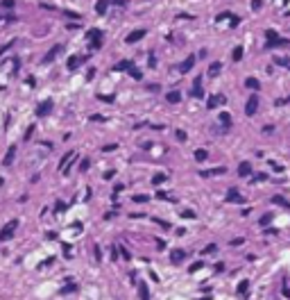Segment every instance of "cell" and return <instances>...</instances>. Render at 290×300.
<instances>
[{"label":"cell","mask_w":290,"mask_h":300,"mask_svg":"<svg viewBox=\"0 0 290 300\" xmlns=\"http://www.w3.org/2000/svg\"><path fill=\"white\" fill-rule=\"evenodd\" d=\"M281 291H283V296H286V298L290 300V286H288L286 282H283V286H281Z\"/></svg>","instance_id":"836d02e7"},{"label":"cell","mask_w":290,"mask_h":300,"mask_svg":"<svg viewBox=\"0 0 290 300\" xmlns=\"http://www.w3.org/2000/svg\"><path fill=\"white\" fill-rule=\"evenodd\" d=\"M225 173V166H218V168H211V171H204L202 175H222Z\"/></svg>","instance_id":"ac0fdd59"},{"label":"cell","mask_w":290,"mask_h":300,"mask_svg":"<svg viewBox=\"0 0 290 300\" xmlns=\"http://www.w3.org/2000/svg\"><path fill=\"white\" fill-rule=\"evenodd\" d=\"M0 187H3V177H0Z\"/></svg>","instance_id":"c3c4849f"},{"label":"cell","mask_w":290,"mask_h":300,"mask_svg":"<svg viewBox=\"0 0 290 300\" xmlns=\"http://www.w3.org/2000/svg\"><path fill=\"white\" fill-rule=\"evenodd\" d=\"M61 50H64V46H61V43H57V46H52L50 50L45 52V57H43V64H50V62H54V59H57V55H59Z\"/></svg>","instance_id":"6da1fadb"},{"label":"cell","mask_w":290,"mask_h":300,"mask_svg":"<svg viewBox=\"0 0 290 300\" xmlns=\"http://www.w3.org/2000/svg\"><path fill=\"white\" fill-rule=\"evenodd\" d=\"M220 68H222V64H220V62H218V64H211V66H209V75H211V77H213V75H218V73H220Z\"/></svg>","instance_id":"d6986e66"},{"label":"cell","mask_w":290,"mask_h":300,"mask_svg":"<svg viewBox=\"0 0 290 300\" xmlns=\"http://www.w3.org/2000/svg\"><path fill=\"white\" fill-rule=\"evenodd\" d=\"M245 86H247V89H254V91L261 89V84H258L256 77H247V80H245Z\"/></svg>","instance_id":"4fadbf2b"},{"label":"cell","mask_w":290,"mask_h":300,"mask_svg":"<svg viewBox=\"0 0 290 300\" xmlns=\"http://www.w3.org/2000/svg\"><path fill=\"white\" fill-rule=\"evenodd\" d=\"M236 291H238V296H245V293L249 291V280H243V282L238 284V289H236Z\"/></svg>","instance_id":"5bb4252c"},{"label":"cell","mask_w":290,"mask_h":300,"mask_svg":"<svg viewBox=\"0 0 290 300\" xmlns=\"http://www.w3.org/2000/svg\"><path fill=\"white\" fill-rule=\"evenodd\" d=\"M220 123L222 125H231V116L229 114H220Z\"/></svg>","instance_id":"f1b7e54d"},{"label":"cell","mask_w":290,"mask_h":300,"mask_svg":"<svg viewBox=\"0 0 290 300\" xmlns=\"http://www.w3.org/2000/svg\"><path fill=\"white\" fill-rule=\"evenodd\" d=\"M111 257H113V259H118V246H113V250H111Z\"/></svg>","instance_id":"b9f144b4"},{"label":"cell","mask_w":290,"mask_h":300,"mask_svg":"<svg viewBox=\"0 0 290 300\" xmlns=\"http://www.w3.org/2000/svg\"><path fill=\"white\" fill-rule=\"evenodd\" d=\"M100 46H102V36H95V39H91V48H93V50H98Z\"/></svg>","instance_id":"4316f807"},{"label":"cell","mask_w":290,"mask_h":300,"mask_svg":"<svg viewBox=\"0 0 290 300\" xmlns=\"http://www.w3.org/2000/svg\"><path fill=\"white\" fill-rule=\"evenodd\" d=\"M258 109V98L256 95H252V98H247V105H245V114L247 116H254Z\"/></svg>","instance_id":"7a4b0ae2"},{"label":"cell","mask_w":290,"mask_h":300,"mask_svg":"<svg viewBox=\"0 0 290 300\" xmlns=\"http://www.w3.org/2000/svg\"><path fill=\"white\" fill-rule=\"evenodd\" d=\"M199 300H211V298H209V296H204V298H199Z\"/></svg>","instance_id":"7dc6e473"},{"label":"cell","mask_w":290,"mask_h":300,"mask_svg":"<svg viewBox=\"0 0 290 300\" xmlns=\"http://www.w3.org/2000/svg\"><path fill=\"white\" fill-rule=\"evenodd\" d=\"M100 100H104V102H113V95H100Z\"/></svg>","instance_id":"ab89813d"},{"label":"cell","mask_w":290,"mask_h":300,"mask_svg":"<svg viewBox=\"0 0 290 300\" xmlns=\"http://www.w3.org/2000/svg\"><path fill=\"white\" fill-rule=\"evenodd\" d=\"M16 225H18V221H12V223H7L5 227H3V232H0V241H5V239H9L14 234V230H16Z\"/></svg>","instance_id":"3957f363"},{"label":"cell","mask_w":290,"mask_h":300,"mask_svg":"<svg viewBox=\"0 0 290 300\" xmlns=\"http://www.w3.org/2000/svg\"><path fill=\"white\" fill-rule=\"evenodd\" d=\"M64 209H66V205H64V202L59 200V202H57V211H64Z\"/></svg>","instance_id":"7bdbcfd3"},{"label":"cell","mask_w":290,"mask_h":300,"mask_svg":"<svg viewBox=\"0 0 290 300\" xmlns=\"http://www.w3.org/2000/svg\"><path fill=\"white\" fill-rule=\"evenodd\" d=\"M3 5H5V7H14V0H5Z\"/></svg>","instance_id":"bcb514c9"},{"label":"cell","mask_w":290,"mask_h":300,"mask_svg":"<svg viewBox=\"0 0 290 300\" xmlns=\"http://www.w3.org/2000/svg\"><path fill=\"white\" fill-rule=\"evenodd\" d=\"M193 66H195V55L186 57V59H184V64H179V71H181V73H188Z\"/></svg>","instance_id":"5b68a950"},{"label":"cell","mask_w":290,"mask_h":300,"mask_svg":"<svg viewBox=\"0 0 290 300\" xmlns=\"http://www.w3.org/2000/svg\"><path fill=\"white\" fill-rule=\"evenodd\" d=\"M138 293H141V300H150V291H148V286H145V282L138 284Z\"/></svg>","instance_id":"2e32d148"},{"label":"cell","mask_w":290,"mask_h":300,"mask_svg":"<svg viewBox=\"0 0 290 300\" xmlns=\"http://www.w3.org/2000/svg\"><path fill=\"white\" fill-rule=\"evenodd\" d=\"M118 250H120V255H122V257H125V259H129V257H132V255H129V250H127V248H122V246H118Z\"/></svg>","instance_id":"1f68e13d"},{"label":"cell","mask_w":290,"mask_h":300,"mask_svg":"<svg viewBox=\"0 0 290 300\" xmlns=\"http://www.w3.org/2000/svg\"><path fill=\"white\" fill-rule=\"evenodd\" d=\"M177 139H179V141H186L188 137H186V132H184V130H177Z\"/></svg>","instance_id":"e575fe53"},{"label":"cell","mask_w":290,"mask_h":300,"mask_svg":"<svg viewBox=\"0 0 290 300\" xmlns=\"http://www.w3.org/2000/svg\"><path fill=\"white\" fill-rule=\"evenodd\" d=\"M129 73H132L134 77H136V80H138V77H141V71H138V68H134V66H132V68H129Z\"/></svg>","instance_id":"d590c367"},{"label":"cell","mask_w":290,"mask_h":300,"mask_svg":"<svg viewBox=\"0 0 290 300\" xmlns=\"http://www.w3.org/2000/svg\"><path fill=\"white\" fill-rule=\"evenodd\" d=\"M163 180H166V173H157V175L152 177V184H161Z\"/></svg>","instance_id":"484cf974"},{"label":"cell","mask_w":290,"mask_h":300,"mask_svg":"<svg viewBox=\"0 0 290 300\" xmlns=\"http://www.w3.org/2000/svg\"><path fill=\"white\" fill-rule=\"evenodd\" d=\"M77 66H80V57H77V55H73L70 59H68V68L73 71V68H77Z\"/></svg>","instance_id":"44dd1931"},{"label":"cell","mask_w":290,"mask_h":300,"mask_svg":"<svg viewBox=\"0 0 290 300\" xmlns=\"http://www.w3.org/2000/svg\"><path fill=\"white\" fill-rule=\"evenodd\" d=\"M9 48H12V43H5V46H3V48H0V55H5V52H7V50H9Z\"/></svg>","instance_id":"f35d334b"},{"label":"cell","mask_w":290,"mask_h":300,"mask_svg":"<svg viewBox=\"0 0 290 300\" xmlns=\"http://www.w3.org/2000/svg\"><path fill=\"white\" fill-rule=\"evenodd\" d=\"M258 223L263 225V227H265V225H270V223H272V211H267V214H263V216H261V221H258Z\"/></svg>","instance_id":"e0dca14e"},{"label":"cell","mask_w":290,"mask_h":300,"mask_svg":"<svg viewBox=\"0 0 290 300\" xmlns=\"http://www.w3.org/2000/svg\"><path fill=\"white\" fill-rule=\"evenodd\" d=\"M243 241H245L243 237H238V239H234V241H231V246H240V243H243Z\"/></svg>","instance_id":"8d00e7d4"},{"label":"cell","mask_w":290,"mask_h":300,"mask_svg":"<svg viewBox=\"0 0 290 300\" xmlns=\"http://www.w3.org/2000/svg\"><path fill=\"white\" fill-rule=\"evenodd\" d=\"M132 66H134L132 62H120L118 66H116V71H129V68H132Z\"/></svg>","instance_id":"cb8c5ba5"},{"label":"cell","mask_w":290,"mask_h":300,"mask_svg":"<svg viewBox=\"0 0 290 300\" xmlns=\"http://www.w3.org/2000/svg\"><path fill=\"white\" fill-rule=\"evenodd\" d=\"M249 173H252V164H249V161H243V164L238 166V175H240V177H247Z\"/></svg>","instance_id":"30bf717a"},{"label":"cell","mask_w":290,"mask_h":300,"mask_svg":"<svg viewBox=\"0 0 290 300\" xmlns=\"http://www.w3.org/2000/svg\"><path fill=\"white\" fill-rule=\"evenodd\" d=\"M143 36H145V27H141V30H134L132 34H127V43H136V41H141Z\"/></svg>","instance_id":"8992f818"},{"label":"cell","mask_w":290,"mask_h":300,"mask_svg":"<svg viewBox=\"0 0 290 300\" xmlns=\"http://www.w3.org/2000/svg\"><path fill=\"white\" fill-rule=\"evenodd\" d=\"M202 266H204L202 262H195V264H190V266H188V273H197V270H199Z\"/></svg>","instance_id":"83f0119b"},{"label":"cell","mask_w":290,"mask_h":300,"mask_svg":"<svg viewBox=\"0 0 290 300\" xmlns=\"http://www.w3.org/2000/svg\"><path fill=\"white\" fill-rule=\"evenodd\" d=\"M206 157H209V155H206V150H202V148H197V150H195V159H197V161H204Z\"/></svg>","instance_id":"7402d4cb"},{"label":"cell","mask_w":290,"mask_h":300,"mask_svg":"<svg viewBox=\"0 0 290 300\" xmlns=\"http://www.w3.org/2000/svg\"><path fill=\"white\" fill-rule=\"evenodd\" d=\"M179 214H181L184 218H195V211H190V209H181Z\"/></svg>","instance_id":"f546056e"},{"label":"cell","mask_w":290,"mask_h":300,"mask_svg":"<svg viewBox=\"0 0 290 300\" xmlns=\"http://www.w3.org/2000/svg\"><path fill=\"white\" fill-rule=\"evenodd\" d=\"M231 57H234V62H240V59H243V46H238L236 50H234V55H231Z\"/></svg>","instance_id":"603a6c76"},{"label":"cell","mask_w":290,"mask_h":300,"mask_svg":"<svg viewBox=\"0 0 290 300\" xmlns=\"http://www.w3.org/2000/svg\"><path fill=\"white\" fill-rule=\"evenodd\" d=\"M211 253H215V243H209V246L204 248V255H211Z\"/></svg>","instance_id":"4dcf8cb0"},{"label":"cell","mask_w":290,"mask_h":300,"mask_svg":"<svg viewBox=\"0 0 290 300\" xmlns=\"http://www.w3.org/2000/svg\"><path fill=\"white\" fill-rule=\"evenodd\" d=\"M50 112H52V100H45V102H41V105H39L36 116H45V114H50Z\"/></svg>","instance_id":"52a82bcc"},{"label":"cell","mask_w":290,"mask_h":300,"mask_svg":"<svg viewBox=\"0 0 290 300\" xmlns=\"http://www.w3.org/2000/svg\"><path fill=\"white\" fill-rule=\"evenodd\" d=\"M227 200H229V202H243V196L236 193V189H229V191H227Z\"/></svg>","instance_id":"8fae6325"},{"label":"cell","mask_w":290,"mask_h":300,"mask_svg":"<svg viewBox=\"0 0 290 300\" xmlns=\"http://www.w3.org/2000/svg\"><path fill=\"white\" fill-rule=\"evenodd\" d=\"M190 95H193V98H202V95H204V91H202V86H193Z\"/></svg>","instance_id":"d4e9b609"},{"label":"cell","mask_w":290,"mask_h":300,"mask_svg":"<svg viewBox=\"0 0 290 300\" xmlns=\"http://www.w3.org/2000/svg\"><path fill=\"white\" fill-rule=\"evenodd\" d=\"M281 46H290L286 39H279V36H274V39H267V48H281Z\"/></svg>","instance_id":"9c48e42d"},{"label":"cell","mask_w":290,"mask_h":300,"mask_svg":"<svg viewBox=\"0 0 290 300\" xmlns=\"http://www.w3.org/2000/svg\"><path fill=\"white\" fill-rule=\"evenodd\" d=\"M134 202H148V196H143V193H138V196H134Z\"/></svg>","instance_id":"d6a6232c"},{"label":"cell","mask_w":290,"mask_h":300,"mask_svg":"<svg viewBox=\"0 0 290 300\" xmlns=\"http://www.w3.org/2000/svg\"><path fill=\"white\" fill-rule=\"evenodd\" d=\"M166 100L175 105V102H179V100H181V93H179V91H170V93L166 95Z\"/></svg>","instance_id":"9a60e30c"},{"label":"cell","mask_w":290,"mask_h":300,"mask_svg":"<svg viewBox=\"0 0 290 300\" xmlns=\"http://www.w3.org/2000/svg\"><path fill=\"white\" fill-rule=\"evenodd\" d=\"M184 257H186V250L175 248V250L170 253V264H181V262H184Z\"/></svg>","instance_id":"277c9868"},{"label":"cell","mask_w":290,"mask_h":300,"mask_svg":"<svg viewBox=\"0 0 290 300\" xmlns=\"http://www.w3.org/2000/svg\"><path fill=\"white\" fill-rule=\"evenodd\" d=\"M95 36H102V34H100L98 30H91V32H89V39H95Z\"/></svg>","instance_id":"74e56055"},{"label":"cell","mask_w":290,"mask_h":300,"mask_svg":"<svg viewBox=\"0 0 290 300\" xmlns=\"http://www.w3.org/2000/svg\"><path fill=\"white\" fill-rule=\"evenodd\" d=\"M218 105H225V95H211L209 102H206V107L213 109V107H218Z\"/></svg>","instance_id":"ba28073f"},{"label":"cell","mask_w":290,"mask_h":300,"mask_svg":"<svg viewBox=\"0 0 290 300\" xmlns=\"http://www.w3.org/2000/svg\"><path fill=\"white\" fill-rule=\"evenodd\" d=\"M14 155H16V146H9V150H7V155H5V159H3L5 166H9V164L14 161Z\"/></svg>","instance_id":"7c38bea8"},{"label":"cell","mask_w":290,"mask_h":300,"mask_svg":"<svg viewBox=\"0 0 290 300\" xmlns=\"http://www.w3.org/2000/svg\"><path fill=\"white\" fill-rule=\"evenodd\" d=\"M86 168H89V159H84V161L80 164V171H86Z\"/></svg>","instance_id":"60d3db41"},{"label":"cell","mask_w":290,"mask_h":300,"mask_svg":"<svg viewBox=\"0 0 290 300\" xmlns=\"http://www.w3.org/2000/svg\"><path fill=\"white\" fill-rule=\"evenodd\" d=\"M107 5H109L107 0H100V3L95 5V12H98V14H104V12H107Z\"/></svg>","instance_id":"ffe728a7"},{"label":"cell","mask_w":290,"mask_h":300,"mask_svg":"<svg viewBox=\"0 0 290 300\" xmlns=\"http://www.w3.org/2000/svg\"><path fill=\"white\" fill-rule=\"evenodd\" d=\"M277 64H281V66H290V62H288V59H277Z\"/></svg>","instance_id":"f6af8a7d"},{"label":"cell","mask_w":290,"mask_h":300,"mask_svg":"<svg viewBox=\"0 0 290 300\" xmlns=\"http://www.w3.org/2000/svg\"><path fill=\"white\" fill-rule=\"evenodd\" d=\"M157 248H161V250H163V248H166V241H161V239H157Z\"/></svg>","instance_id":"ee69618b"}]
</instances>
